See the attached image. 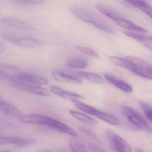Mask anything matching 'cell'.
Wrapping results in <instances>:
<instances>
[{"instance_id": "cb8c5ba5", "label": "cell", "mask_w": 152, "mask_h": 152, "mask_svg": "<svg viewBox=\"0 0 152 152\" xmlns=\"http://www.w3.org/2000/svg\"><path fill=\"white\" fill-rule=\"evenodd\" d=\"M139 104L147 118L152 122V103L143 100H140Z\"/></svg>"}, {"instance_id": "5b68a950", "label": "cell", "mask_w": 152, "mask_h": 152, "mask_svg": "<svg viewBox=\"0 0 152 152\" xmlns=\"http://www.w3.org/2000/svg\"><path fill=\"white\" fill-rule=\"evenodd\" d=\"M131 63L129 70L137 75L152 80V67L142 59L133 56L126 58Z\"/></svg>"}, {"instance_id": "5bb4252c", "label": "cell", "mask_w": 152, "mask_h": 152, "mask_svg": "<svg viewBox=\"0 0 152 152\" xmlns=\"http://www.w3.org/2000/svg\"><path fill=\"white\" fill-rule=\"evenodd\" d=\"M50 89L53 93L58 96H60L65 99H68L72 101L73 99L78 100L83 98V96L80 95L71 91L65 90L60 87L55 85H50Z\"/></svg>"}, {"instance_id": "8992f818", "label": "cell", "mask_w": 152, "mask_h": 152, "mask_svg": "<svg viewBox=\"0 0 152 152\" xmlns=\"http://www.w3.org/2000/svg\"><path fill=\"white\" fill-rule=\"evenodd\" d=\"M3 39L17 46L24 48H33L43 45L42 41L31 37L7 33L3 34Z\"/></svg>"}, {"instance_id": "e0dca14e", "label": "cell", "mask_w": 152, "mask_h": 152, "mask_svg": "<svg viewBox=\"0 0 152 152\" xmlns=\"http://www.w3.org/2000/svg\"><path fill=\"white\" fill-rule=\"evenodd\" d=\"M124 34L126 36L140 42L147 49H149L152 52V37L146 36L138 34V33L129 32V31H125L124 32Z\"/></svg>"}, {"instance_id": "836d02e7", "label": "cell", "mask_w": 152, "mask_h": 152, "mask_svg": "<svg viewBox=\"0 0 152 152\" xmlns=\"http://www.w3.org/2000/svg\"><path fill=\"white\" fill-rule=\"evenodd\" d=\"M0 152H11L10 151H1Z\"/></svg>"}, {"instance_id": "d4e9b609", "label": "cell", "mask_w": 152, "mask_h": 152, "mask_svg": "<svg viewBox=\"0 0 152 152\" xmlns=\"http://www.w3.org/2000/svg\"><path fill=\"white\" fill-rule=\"evenodd\" d=\"M76 47L78 50L81 52L82 53L86 54L90 57H92L94 58L99 59L100 58V56L98 55V53H96L95 51L90 48L81 46H77Z\"/></svg>"}, {"instance_id": "4316f807", "label": "cell", "mask_w": 152, "mask_h": 152, "mask_svg": "<svg viewBox=\"0 0 152 152\" xmlns=\"http://www.w3.org/2000/svg\"><path fill=\"white\" fill-rule=\"evenodd\" d=\"M0 66L2 69L12 70V71H16V70H18L19 69V67L18 66L8 64V63H1L0 65Z\"/></svg>"}, {"instance_id": "6da1fadb", "label": "cell", "mask_w": 152, "mask_h": 152, "mask_svg": "<svg viewBox=\"0 0 152 152\" xmlns=\"http://www.w3.org/2000/svg\"><path fill=\"white\" fill-rule=\"evenodd\" d=\"M19 119L21 122L25 124L47 126L73 137H76L78 135L77 133L74 129L55 119L44 115L36 114L22 115Z\"/></svg>"}, {"instance_id": "d6a6232c", "label": "cell", "mask_w": 152, "mask_h": 152, "mask_svg": "<svg viewBox=\"0 0 152 152\" xmlns=\"http://www.w3.org/2000/svg\"><path fill=\"white\" fill-rule=\"evenodd\" d=\"M40 152H53L51 151H49V150H45V151H42Z\"/></svg>"}, {"instance_id": "f546056e", "label": "cell", "mask_w": 152, "mask_h": 152, "mask_svg": "<svg viewBox=\"0 0 152 152\" xmlns=\"http://www.w3.org/2000/svg\"><path fill=\"white\" fill-rule=\"evenodd\" d=\"M0 80L11 81L12 80H13V77H12L8 74L0 70Z\"/></svg>"}, {"instance_id": "7402d4cb", "label": "cell", "mask_w": 152, "mask_h": 152, "mask_svg": "<svg viewBox=\"0 0 152 152\" xmlns=\"http://www.w3.org/2000/svg\"><path fill=\"white\" fill-rule=\"evenodd\" d=\"M66 65L69 67L74 69H85L88 66V63L84 58H73L68 61Z\"/></svg>"}, {"instance_id": "d590c367", "label": "cell", "mask_w": 152, "mask_h": 152, "mask_svg": "<svg viewBox=\"0 0 152 152\" xmlns=\"http://www.w3.org/2000/svg\"></svg>"}, {"instance_id": "7a4b0ae2", "label": "cell", "mask_w": 152, "mask_h": 152, "mask_svg": "<svg viewBox=\"0 0 152 152\" xmlns=\"http://www.w3.org/2000/svg\"><path fill=\"white\" fill-rule=\"evenodd\" d=\"M71 11L76 17L96 28L109 34H114L113 28L94 12L80 7H74L71 9Z\"/></svg>"}, {"instance_id": "e575fe53", "label": "cell", "mask_w": 152, "mask_h": 152, "mask_svg": "<svg viewBox=\"0 0 152 152\" xmlns=\"http://www.w3.org/2000/svg\"></svg>"}, {"instance_id": "484cf974", "label": "cell", "mask_w": 152, "mask_h": 152, "mask_svg": "<svg viewBox=\"0 0 152 152\" xmlns=\"http://www.w3.org/2000/svg\"><path fill=\"white\" fill-rule=\"evenodd\" d=\"M79 129L82 133L87 136L89 138H91V139L95 140V141H99V140L97 138V137L93 133H92L91 131H89L88 129L83 127L80 128Z\"/></svg>"}, {"instance_id": "7c38bea8", "label": "cell", "mask_w": 152, "mask_h": 152, "mask_svg": "<svg viewBox=\"0 0 152 152\" xmlns=\"http://www.w3.org/2000/svg\"><path fill=\"white\" fill-rule=\"evenodd\" d=\"M96 8L100 12L112 20L113 21L126 18V17L121 12L106 4H99L96 6Z\"/></svg>"}, {"instance_id": "30bf717a", "label": "cell", "mask_w": 152, "mask_h": 152, "mask_svg": "<svg viewBox=\"0 0 152 152\" xmlns=\"http://www.w3.org/2000/svg\"><path fill=\"white\" fill-rule=\"evenodd\" d=\"M0 22L9 27L16 29L27 30L34 29L33 26L23 20L11 17H2L0 19Z\"/></svg>"}, {"instance_id": "4dcf8cb0", "label": "cell", "mask_w": 152, "mask_h": 152, "mask_svg": "<svg viewBox=\"0 0 152 152\" xmlns=\"http://www.w3.org/2000/svg\"><path fill=\"white\" fill-rule=\"evenodd\" d=\"M5 47L1 44L0 43V53H3L5 51Z\"/></svg>"}, {"instance_id": "52a82bcc", "label": "cell", "mask_w": 152, "mask_h": 152, "mask_svg": "<svg viewBox=\"0 0 152 152\" xmlns=\"http://www.w3.org/2000/svg\"><path fill=\"white\" fill-rule=\"evenodd\" d=\"M105 134L110 143L111 148L114 152H133L131 147L123 138L110 130Z\"/></svg>"}, {"instance_id": "ac0fdd59", "label": "cell", "mask_w": 152, "mask_h": 152, "mask_svg": "<svg viewBox=\"0 0 152 152\" xmlns=\"http://www.w3.org/2000/svg\"><path fill=\"white\" fill-rule=\"evenodd\" d=\"M114 22L121 27L133 32L139 33H146L148 32L146 29L128 20L126 18L116 20Z\"/></svg>"}, {"instance_id": "ba28073f", "label": "cell", "mask_w": 152, "mask_h": 152, "mask_svg": "<svg viewBox=\"0 0 152 152\" xmlns=\"http://www.w3.org/2000/svg\"><path fill=\"white\" fill-rule=\"evenodd\" d=\"M10 81L12 85L17 89L26 91L37 95L48 96L50 95V93L47 89L36 86V85L19 81L13 78V80Z\"/></svg>"}, {"instance_id": "277c9868", "label": "cell", "mask_w": 152, "mask_h": 152, "mask_svg": "<svg viewBox=\"0 0 152 152\" xmlns=\"http://www.w3.org/2000/svg\"><path fill=\"white\" fill-rule=\"evenodd\" d=\"M72 101L79 110L86 113L96 116L107 123L114 126H118L120 123L118 119L113 115L101 111L92 106L80 102L78 100L73 99Z\"/></svg>"}, {"instance_id": "83f0119b", "label": "cell", "mask_w": 152, "mask_h": 152, "mask_svg": "<svg viewBox=\"0 0 152 152\" xmlns=\"http://www.w3.org/2000/svg\"><path fill=\"white\" fill-rule=\"evenodd\" d=\"M17 1L27 4H36L43 3L44 0H16Z\"/></svg>"}, {"instance_id": "44dd1931", "label": "cell", "mask_w": 152, "mask_h": 152, "mask_svg": "<svg viewBox=\"0 0 152 152\" xmlns=\"http://www.w3.org/2000/svg\"><path fill=\"white\" fill-rule=\"evenodd\" d=\"M69 113L73 117L75 118L76 119L82 122L90 124V125H94V126L97 125L98 124V122L96 120L86 114L81 113L78 112H76L75 111L73 110H70Z\"/></svg>"}, {"instance_id": "9c48e42d", "label": "cell", "mask_w": 152, "mask_h": 152, "mask_svg": "<svg viewBox=\"0 0 152 152\" xmlns=\"http://www.w3.org/2000/svg\"><path fill=\"white\" fill-rule=\"evenodd\" d=\"M13 78L19 81L34 85H45L48 83V80L44 77L27 73H17Z\"/></svg>"}, {"instance_id": "d6986e66", "label": "cell", "mask_w": 152, "mask_h": 152, "mask_svg": "<svg viewBox=\"0 0 152 152\" xmlns=\"http://www.w3.org/2000/svg\"><path fill=\"white\" fill-rule=\"evenodd\" d=\"M136 8L141 10L152 19V7L144 0H125Z\"/></svg>"}, {"instance_id": "f1b7e54d", "label": "cell", "mask_w": 152, "mask_h": 152, "mask_svg": "<svg viewBox=\"0 0 152 152\" xmlns=\"http://www.w3.org/2000/svg\"><path fill=\"white\" fill-rule=\"evenodd\" d=\"M89 147L93 152H107L104 149L94 143L90 144Z\"/></svg>"}, {"instance_id": "9a60e30c", "label": "cell", "mask_w": 152, "mask_h": 152, "mask_svg": "<svg viewBox=\"0 0 152 152\" xmlns=\"http://www.w3.org/2000/svg\"><path fill=\"white\" fill-rule=\"evenodd\" d=\"M52 77L57 81L70 82L75 84H80L82 83V81L78 76L61 71L57 70L53 71L52 73Z\"/></svg>"}, {"instance_id": "4fadbf2b", "label": "cell", "mask_w": 152, "mask_h": 152, "mask_svg": "<svg viewBox=\"0 0 152 152\" xmlns=\"http://www.w3.org/2000/svg\"><path fill=\"white\" fill-rule=\"evenodd\" d=\"M104 75L105 79L108 82H110L121 91L127 94H130L133 92V88L127 82L107 73L104 74Z\"/></svg>"}, {"instance_id": "8fae6325", "label": "cell", "mask_w": 152, "mask_h": 152, "mask_svg": "<svg viewBox=\"0 0 152 152\" xmlns=\"http://www.w3.org/2000/svg\"><path fill=\"white\" fill-rule=\"evenodd\" d=\"M35 140L32 138H24L16 137L0 136V145H13L19 146H26L32 144Z\"/></svg>"}, {"instance_id": "ffe728a7", "label": "cell", "mask_w": 152, "mask_h": 152, "mask_svg": "<svg viewBox=\"0 0 152 152\" xmlns=\"http://www.w3.org/2000/svg\"><path fill=\"white\" fill-rule=\"evenodd\" d=\"M77 75L80 77L86 79L94 83L101 84L104 82L103 78L96 73L88 72H80L78 73Z\"/></svg>"}, {"instance_id": "603a6c76", "label": "cell", "mask_w": 152, "mask_h": 152, "mask_svg": "<svg viewBox=\"0 0 152 152\" xmlns=\"http://www.w3.org/2000/svg\"><path fill=\"white\" fill-rule=\"evenodd\" d=\"M70 147L74 152H93L84 143L77 139L71 141Z\"/></svg>"}, {"instance_id": "2e32d148", "label": "cell", "mask_w": 152, "mask_h": 152, "mask_svg": "<svg viewBox=\"0 0 152 152\" xmlns=\"http://www.w3.org/2000/svg\"><path fill=\"white\" fill-rule=\"evenodd\" d=\"M0 110L7 115L19 118L21 116L20 111L10 103L0 98Z\"/></svg>"}, {"instance_id": "1f68e13d", "label": "cell", "mask_w": 152, "mask_h": 152, "mask_svg": "<svg viewBox=\"0 0 152 152\" xmlns=\"http://www.w3.org/2000/svg\"><path fill=\"white\" fill-rule=\"evenodd\" d=\"M136 152H145L142 149H140V148H137L135 150Z\"/></svg>"}, {"instance_id": "3957f363", "label": "cell", "mask_w": 152, "mask_h": 152, "mask_svg": "<svg viewBox=\"0 0 152 152\" xmlns=\"http://www.w3.org/2000/svg\"><path fill=\"white\" fill-rule=\"evenodd\" d=\"M121 109L128 121L136 128L152 133L151 126L139 112L126 104L122 105Z\"/></svg>"}]
</instances>
